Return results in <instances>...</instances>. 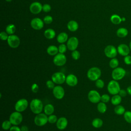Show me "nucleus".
Instances as JSON below:
<instances>
[{
    "mask_svg": "<svg viewBox=\"0 0 131 131\" xmlns=\"http://www.w3.org/2000/svg\"><path fill=\"white\" fill-rule=\"evenodd\" d=\"M43 107L42 102L39 99L34 98L32 99L30 103L31 111L36 115L41 113L42 110H43Z\"/></svg>",
    "mask_w": 131,
    "mask_h": 131,
    "instance_id": "nucleus-1",
    "label": "nucleus"
},
{
    "mask_svg": "<svg viewBox=\"0 0 131 131\" xmlns=\"http://www.w3.org/2000/svg\"><path fill=\"white\" fill-rule=\"evenodd\" d=\"M101 75V70L96 67H92L87 72L86 76L89 80L91 81H96L97 79H99Z\"/></svg>",
    "mask_w": 131,
    "mask_h": 131,
    "instance_id": "nucleus-2",
    "label": "nucleus"
},
{
    "mask_svg": "<svg viewBox=\"0 0 131 131\" xmlns=\"http://www.w3.org/2000/svg\"><path fill=\"white\" fill-rule=\"evenodd\" d=\"M107 90L110 94L114 95L118 94L121 88L118 81L113 79L110 81L108 83L107 85Z\"/></svg>",
    "mask_w": 131,
    "mask_h": 131,
    "instance_id": "nucleus-3",
    "label": "nucleus"
},
{
    "mask_svg": "<svg viewBox=\"0 0 131 131\" xmlns=\"http://www.w3.org/2000/svg\"><path fill=\"white\" fill-rule=\"evenodd\" d=\"M126 75L125 70L122 67H117L114 69L112 72L111 76L113 79L119 81L122 79Z\"/></svg>",
    "mask_w": 131,
    "mask_h": 131,
    "instance_id": "nucleus-4",
    "label": "nucleus"
},
{
    "mask_svg": "<svg viewBox=\"0 0 131 131\" xmlns=\"http://www.w3.org/2000/svg\"><path fill=\"white\" fill-rule=\"evenodd\" d=\"M34 123L38 126H42L46 125L48 122V116L45 113L37 114L34 119Z\"/></svg>",
    "mask_w": 131,
    "mask_h": 131,
    "instance_id": "nucleus-5",
    "label": "nucleus"
},
{
    "mask_svg": "<svg viewBox=\"0 0 131 131\" xmlns=\"http://www.w3.org/2000/svg\"><path fill=\"white\" fill-rule=\"evenodd\" d=\"M23 119V118L21 114L17 111L12 112L9 117V120L13 125H18L20 124L21 123Z\"/></svg>",
    "mask_w": 131,
    "mask_h": 131,
    "instance_id": "nucleus-6",
    "label": "nucleus"
},
{
    "mask_svg": "<svg viewBox=\"0 0 131 131\" xmlns=\"http://www.w3.org/2000/svg\"><path fill=\"white\" fill-rule=\"evenodd\" d=\"M28 105V101L26 99H20L15 103L14 108L15 111L21 113L25 111L27 108Z\"/></svg>",
    "mask_w": 131,
    "mask_h": 131,
    "instance_id": "nucleus-7",
    "label": "nucleus"
},
{
    "mask_svg": "<svg viewBox=\"0 0 131 131\" xmlns=\"http://www.w3.org/2000/svg\"><path fill=\"white\" fill-rule=\"evenodd\" d=\"M66 76L65 74L61 72H57L54 73L51 76V80L57 84H63L66 82Z\"/></svg>",
    "mask_w": 131,
    "mask_h": 131,
    "instance_id": "nucleus-8",
    "label": "nucleus"
},
{
    "mask_svg": "<svg viewBox=\"0 0 131 131\" xmlns=\"http://www.w3.org/2000/svg\"><path fill=\"white\" fill-rule=\"evenodd\" d=\"M104 52L105 55L111 59L116 57L118 54L117 49L113 45L107 46L104 50Z\"/></svg>",
    "mask_w": 131,
    "mask_h": 131,
    "instance_id": "nucleus-9",
    "label": "nucleus"
},
{
    "mask_svg": "<svg viewBox=\"0 0 131 131\" xmlns=\"http://www.w3.org/2000/svg\"><path fill=\"white\" fill-rule=\"evenodd\" d=\"M88 98L89 100L93 103H98L101 101V95L98 91L94 90L89 91Z\"/></svg>",
    "mask_w": 131,
    "mask_h": 131,
    "instance_id": "nucleus-10",
    "label": "nucleus"
},
{
    "mask_svg": "<svg viewBox=\"0 0 131 131\" xmlns=\"http://www.w3.org/2000/svg\"><path fill=\"white\" fill-rule=\"evenodd\" d=\"M53 63L58 67L64 66L67 62V57L64 54L58 53L54 56L53 58Z\"/></svg>",
    "mask_w": 131,
    "mask_h": 131,
    "instance_id": "nucleus-11",
    "label": "nucleus"
},
{
    "mask_svg": "<svg viewBox=\"0 0 131 131\" xmlns=\"http://www.w3.org/2000/svg\"><path fill=\"white\" fill-rule=\"evenodd\" d=\"M7 42L8 45L12 48H16L20 45V39L15 35H10L8 37Z\"/></svg>",
    "mask_w": 131,
    "mask_h": 131,
    "instance_id": "nucleus-12",
    "label": "nucleus"
},
{
    "mask_svg": "<svg viewBox=\"0 0 131 131\" xmlns=\"http://www.w3.org/2000/svg\"><path fill=\"white\" fill-rule=\"evenodd\" d=\"M53 94L55 98L60 100L64 97L65 91L63 87L61 86L56 85L53 89Z\"/></svg>",
    "mask_w": 131,
    "mask_h": 131,
    "instance_id": "nucleus-13",
    "label": "nucleus"
},
{
    "mask_svg": "<svg viewBox=\"0 0 131 131\" xmlns=\"http://www.w3.org/2000/svg\"><path fill=\"white\" fill-rule=\"evenodd\" d=\"M78 44L79 41L78 38L76 37H71L68 40L67 46L69 50L73 51L77 48Z\"/></svg>",
    "mask_w": 131,
    "mask_h": 131,
    "instance_id": "nucleus-14",
    "label": "nucleus"
},
{
    "mask_svg": "<svg viewBox=\"0 0 131 131\" xmlns=\"http://www.w3.org/2000/svg\"><path fill=\"white\" fill-rule=\"evenodd\" d=\"M117 49L118 53L124 57L129 55L130 51L129 46L124 43L120 44Z\"/></svg>",
    "mask_w": 131,
    "mask_h": 131,
    "instance_id": "nucleus-15",
    "label": "nucleus"
},
{
    "mask_svg": "<svg viewBox=\"0 0 131 131\" xmlns=\"http://www.w3.org/2000/svg\"><path fill=\"white\" fill-rule=\"evenodd\" d=\"M44 22L39 18H34L31 21V26L33 29L36 30L41 29L43 27Z\"/></svg>",
    "mask_w": 131,
    "mask_h": 131,
    "instance_id": "nucleus-16",
    "label": "nucleus"
},
{
    "mask_svg": "<svg viewBox=\"0 0 131 131\" xmlns=\"http://www.w3.org/2000/svg\"><path fill=\"white\" fill-rule=\"evenodd\" d=\"M30 10L33 14H38L41 11V10H42V6L39 2H33L31 4L30 6Z\"/></svg>",
    "mask_w": 131,
    "mask_h": 131,
    "instance_id": "nucleus-17",
    "label": "nucleus"
},
{
    "mask_svg": "<svg viewBox=\"0 0 131 131\" xmlns=\"http://www.w3.org/2000/svg\"><path fill=\"white\" fill-rule=\"evenodd\" d=\"M78 81V78L74 74H70L66 76V82L69 86H75L77 84Z\"/></svg>",
    "mask_w": 131,
    "mask_h": 131,
    "instance_id": "nucleus-18",
    "label": "nucleus"
},
{
    "mask_svg": "<svg viewBox=\"0 0 131 131\" xmlns=\"http://www.w3.org/2000/svg\"><path fill=\"white\" fill-rule=\"evenodd\" d=\"M68 121L64 117H61L58 118L56 123V126L59 130H63L66 129L68 126Z\"/></svg>",
    "mask_w": 131,
    "mask_h": 131,
    "instance_id": "nucleus-19",
    "label": "nucleus"
},
{
    "mask_svg": "<svg viewBox=\"0 0 131 131\" xmlns=\"http://www.w3.org/2000/svg\"><path fill=\"white\" fill-rule=\"evenodd\" d=\"M128 30L126 28H123V27L119 28L116 32V34L117 36L120 38L125 37L128 35Z\"/></svg>",
    "mask_w": 131,
    "mask_h": 131,
    "instance_id": "nucleus-20",
    "label": "nucleus"
},
{
    "mask_svg": "<svg viewBox=\"0 0 131 131\" xmlns=\"http://www.w3.org/2000/svg\"><path fill=\"white\" fill-rule=\"evenodd\" d=\"M47 52L51 56H55L58 54V48L54 45H51L48 47Z\"/></svg>",
    "mask_w": 131,
    "mask_h": 131,
    "instance_id": "nucleus-21",
    "label": "nucleus"
},
{
    "mask_svg": "<svg viewBox=\"0 0 131 131\" xmlns=\"http://www.w3.org/2000/svg\"><path fill=\"white\" fill-rule=\"evenodd\" d=\"M44 113L47 116L51 115L54 112V107L51 104H47L43 107Z\"/></svg>",
    "mask_w": 131,
    "mask_h": 131,
    "instance_id": "nucleus-22",
    "label": "nucleus"
},
{
    "mask_svg": "<svg viewBox=\"0 0 131 131\" xmlns=\"http://www.w3.org/2000/svg\"><path fill=\"white\" fill-rule=\"evenodd\" d=\"M121 101H122V97L119 94L113 95V96L111 98V103L113 105L115 106L120 104Z\"/></svg>",
    "mask_w": 131,
    "mask_h": 131,
    "instance_id": "nucleus-23",
    "label": "nucleus"
},
{
    "mask_svg": "<svg viewBox=\"0 0 131 131\" xmlns=\"http://www.w3.org/2000/svg\"><path fill=\"white\" fill-rule=\"evenodd\" d=\"M67 27L68 29L72 31V32H74L76 31L78 28V23L75 21V20H70L67 25Z\"/></svg>",
    "mask_w": 131,
    "mask_h": 131,
    "instance_id": "nucleus-24",
    "label": "nucleus"
},
{
    "mask_svg": "<svg viewBox=\"0 0 131 131\" xmlns=\"http://www.w3.org/2000/svg\"><path fill=\"white\" fill-rule=\"evenodd\" d=\"M55 35H56V33L55 31L53 29L51 28L46 30L44 32V35L45 37L49 39H51L54 38L55 36Z\"/></svg>",
    "mask_w": 131,
    "mask_h": 131,
    "instance_id": "nucleus-25",
    "label": "nucleus"
},
{
    "mask_svg": "<svg viewBox=\"0 0 131 131\" xmlns=\"http://www.w3.org/2000/svg\"><path fill=\"white\" fill-rule=\"evenodd\" d=\"M68 38V34L65 32H61L58 35L57 37V40L59 43H63L67 41Z\"/></svg>",
    "mask_w": 131,
    "mask_h": 131,
    "instance_id": "nucleus-26",
    "label": "nucleus"
},
{
    "mask_svg": "<svg viewBox=\"0 0 131 131\" xmlns=\"http://www.w3.org/2000/svg\"><path fill=\"white\" fill-rule=\"evenodd\" d=\"M103 124V120L99 118H96L94 119L92 122V126L96 128L101 127Z\"/></svg>",
    "mask_w": 131,
    "mask_h": 131,
    "instance_id": "nucleus-27",
    "label": "nucleus"
},
{
    "mask_svg": "<svg viewBox=\"0 0 131 131\" xmlns=\"http://www.w3.org/2000/svg\"><path fill=\"white\" fill-rule=\"evenodd\" d=\"M125 107L120 104L116 105L114 108V112L116 114L118 115H122L124 114L125 112Z\"/></svg>",
    "mask_w": 131,
    "mask_h": 131,
    "instance_id": "nucleus-28",
    "label": "nucleus"
},
{
    "mask_svg": "<svg viewBox=\"0 0 131 131\" xmlns=\"http://www.w3.org/2000/svg\"><path fill=\"white\" fill-rule=\"evenodd\" d=\"M97 109L100 113L103 114L105 113L107 110V106L105 103H104L103 102H99V103H98V104L97 105Z\"/></svg>",
    "mask_w": 131,
    "mask_h": 131,
    "instance_id": "nucleus-29",
    "label": "nucleus"
},
{
    "mask_svg": "<svg viewBox=\"0 0 131 131\" xmlns=\"http://www.w3.org/2000/svg\"><path fill=\"white\" fill-rule=\"evenodd\" d=\"M110 20L114 25H119L122 22L121 17L117 14H113L111 16Z\"/></svg>",
    "mask_w": 131,
    "mask_h": 131,
    "instance_id": "nucleus-30",
    "label": "nucleus"
},
{
    "mask_svg": "<svg viewBox=\"0 0 131 131\" xmlns=\"http://www.w3.org/2000/svg\"><path fill=\"white\" fill-rule=\"evenodd\" d=\"M119 64V60L116 57L111 58V59L110 60V61L109 62V66H110V68H111L113 69H114L118 67Z\"/></svg>",
    "mask_w": 131,
    "mask_h": 131,
    "instance_id": "nucleus-31",
    "label": "nucleus"
},
{
    "mask_svg": "<svg viewBox=\"0 0 131 131\" xmlns=\"http://www.w3.org/2000/svg\"><path fill=\"white\" fill-rule=\"evenodd\" d=\"M6 31L8 34L12 35L16 31V27L13 24H9L6 27Z\"/></svg>",
    "mask_w": 131,
    "mask_h": 131,
    "instance_id": "nucleus-32",
    "label": "nucleus"
},
{
    "mask_svg": "<svg viewBox=\"0 0 131 131\" xmlns=\"http://www.w3.org/2000/svg\"><path fill=\"white\" fill-rule=\"evenodd\" d=\"M12 123L10 121V120H5L3 122L2 124V128L5 130H9L12 126Z\"/></svg>",
    "mask_w": 131,
    "mask_h": 131,
    "instance_id": "nucleus-33",
    "label": "nucleus"
},
{
    "mask_svg": "<svg viewBox=\"0 0 131 131\" xmlns=\"http://www.w3.org/2000/svg\"><path fill=\"white\" fill-rule=\"evenodd\" d=\"M123 117L125 121L128 123L131 124V111H125L123 114Z\"/></svg>",
    "mask_w": 131,
    "mask_h": 131,
    "instance_id": "nucleus-34",
    "label": "nucleus"
},
{
    "mask_svg": "<svg viewBox=\"0 0 131 131\" xmlns=\"http://www.w3.org/2000/svg\"><path fill=\"white\" fill-rule=\"evenodd\" d=\"M57 120H58L57 117L55 115L52 114L48 116V122H49L51 124L56 123Z\"/></svg>",
    "mask_w": 131,
    "mask_h": 131,
    "instance_id": "nucleus-35",
    "label": "nucleus"
},
{
    "mask_svg": "<svg viewBox=\"0 0 131 131\" xmlns=\"http://www.w3.org/2000/svg\"><path fill=\"white\" fill-rule=\"evenodd\" d=\"M71 56L73 59L77 60L79 59V58L80 57V53L78 51L75 50L72 51V52L71 53Z\"/></svg>",
    "mask_w": 131,
    "mask_h": 131,
    "instance_id": "nucleus-36",
    "label": "nucleus"
},
{
    "mask_svg": "<svg viewBox=\"0 0 131 131\" xmlns=\"http://www.w3.org/2000/svg\"><path fill=\"white\" fill-rule=\"evenodd\" d=\"M95 85L98 89H102L104 86V82L101 79H98L95 81Z\"/></svg>",
    "mask_w": 131,
    "mask_h": 131,
    "instance_id": "nucleus-37",
    "label": "nucleus"
},
{
    "mask_svg": "<svg viewBox=\"0 0 131 131\" xmlns=\"http://www.w3.org/2000/svg\"><path fill=\"white\" fill-rule=\"evenodd\" d=\"M111 100L110 96L106 94H103L101 96V101L104 103H107Z\"/></svg>",
    "mask_w": 131,
    "mask_h": 131,
    "instance_id": "nucleus-38",
    "label": "nucleus"
},
{
    "mask_svg": "<svg viewBox=\"0 0 131 131\" xmlns=\"http://www.w3.org/2000/svg\"><path fill=\"white\" fill-rule=\"evenodd\" d=\"M58 52L60 53L64 54L67 51V49L68 48H67V46L66 45H64L63 43H61L58 46Z\"/></svg>",
    "mask_w": 131,
    "mask_h": 131,
    "instance_id": "nucleus-39",
    "label": "nucleus"
},
{
    "mask_svg": "<svg viewBox=\"0 0 131 131\" xmlns=\"http://www.w3.org/2000/svg\"><path fill=\"white\" fill-rule=\"evenodd\" d=\"M46 86L49 89H53V88L55 86V83L52 80H48L46 82Z\"/></svg>",
    "mask_w": 131,
    "mask_h": 131,
    "instance_id": "nucleus-40",
    "label": "nucleus"
},
{
    "mask_svg": "<svg viewBox=\"0 0 131 131\" xmlns=\"http://www.w3.org/2000/svg\"><path fill=\"white\" fill-rule=\"evenodd\" d=\"M53 21V18L50 15H47L43 18V22L46 24H51Z\"/></svg>",
    "mask_w": 131,
    "mask_h": 131,
    "instance_id": "nucleus-41",
    "label": "nucleus"
},
{
    "mask_svg": "<svg viewBox=\"0 0 131 131\" xmlns=\"http://www.w3.org/2000/svg\"><path fill=\"white\" fill-rule=\"evenodd\" d=\"M124 62L126 65H131V56L128 55L124 56Z\"/></svg>",
    "mask_w": 131,
    "mask_h": 131,
    "instance_id": "nucleus-42",
    "label": "nucleus"
},
{
    "mask_svg": "<svg viewBox=\"0 0 131 131\" xmlns=\"http://www.w3.org/2000/svg\"><path fill=\"white\" fill-rule=\"evenodd\" d=\"M31 91L33 93H36L38 92V90H39V86L38 85V84L37 83H33L32 85H31Z\"/></svg>",
    "mask_w": 131,
    "mask_h": 131,
    "instance_id": "nucleus-43",
    "label": "nucleus"
},
{
    "mask_svg": "<svg viewBox=\"0 0 131 131\" xmlns=\"http://www.w3.org/2000/svg\"><path fill=\"white\" fill-rule=\"evenodd\" d=\"M8 34L5 32H2L1 33H0V38L2 40H7L8 38Z\"/></svg>",
    "mask_w": 131,
    "mask_h": 131,
    "instance_id": "nucleus-44",
    "label": "nucleus"
},
{
    "mask_svg": "<svg viewBox=\"0 0 131 131\" xmlns=\"http://www.w3.org/2000/svg\"><path fill=\"white\" fill-rule=\"evenodd\" d=\"M51 9V7L50 5L48 4H44L42 6V10L45 12H48L50 11Z\"/></svg>",
    "mask_w": 131,
    "mask_h": 131,
    "instance_id": "nucleus-45",
    "label": "nucleus"
},
{
    "mask_svg": "<svg viewBox=\"0 0 131 131\" xmlns=\"http://www.w3.org/2000/svg\"><path fill=\"white\" fill-rule=\"evenodd\" d=\"M118 94H119L122 98H123V97H126V95H127V94H127V91H126V90H124V89H121V90H120V91H119Z\"/></svg>",
    "mask_w": 131,
    "mask_h": 131,
    "instance_id": "nucleus-46",
    "label": "nucleus"
},
{
    "mask_svg": "<svg viewBox=\"0 0 131 131\" xmlns=\"http://www.w3.org/2000/svg\"><path fill=\"white\" fill-rule=\"evenodd\" d=\"M9 131H21V129L17 125H13L9 129Z\"/></svg>",
    "mask_w": 131,
    "mask_h": 131,
    "instance_id": "nucleus-47",
    "label": "nucleus"
},
{
    "mask_svg": "<svg viewBox=\"0 0 131 131\" xmlns=\"http://www.w3.org/2000/svg\"><path fill=\"white\" fill-rule=\"evenodd\" d=\"M21 131H29V128L27 125H22L20 127Z\"/></svg>",
    "mask_w": 131,
    "mask_h": 131,
    "instance_id": "nucleus-48",
    "label": "nucleus"
},
{
    "mask_svg": "<svg viewBox=\"0 0 131 131\" xmlns=\"http://www.w3.org/2000/svg\"><path fill=\"white\" fill-rule=\"evenodd\" d=\"M126 91L127 92V94L131 96V85H129L127 88Z\"/></svg>",
    "mask_w": 131,
    "mask_h": 131,
    "instance_id": "nucleus-49",
    "label": "nucleus"
},
{
    "mask_svg": "<svg viewBox=\"0 0 131 131\" xmlns=\"http://www.w3.org/2000/svg\"><path fill=\"white\" fill-rule=\"evenodd\" d=\"M121 19H122V21H125L126 20V18L124 17H121Z\"/></svg>",
    "mask_w": 131,
    "mask_h": 131,
    "instance_id": "nucleus-50",
    "label": "nucleus"
},
{
    "mask_svg": "<svg viewBox=\"0 0 131 131\" xmlns=\"http://www.w3.org/2000/svg\"><path fill=\"white\" fill-rule=\"evenodd\" d=\"M129 47L130 50V51H131V40H130V42H129Z\"/></svg>",
    "mask_w": 131,
    "mask_h": 131,
    "instance_id": "nucleus-51",
    "label": "nucleus"
},
{
    "mask_svg": "<svg viewBox=\"0 0 131 131\" xmlns=\"http://www.w3.org/2000/svg\"><path fill=\"white\" fill-rule=\"evenodd\" d=\"M6 1H7V2H10L12 1V0H6Z\"/></svg>",
    "mask_w": 131,
    "mask_h": 131,
    "instance_id": "nucleus-52",
    "label": "nucleus"
}]
</instances>
